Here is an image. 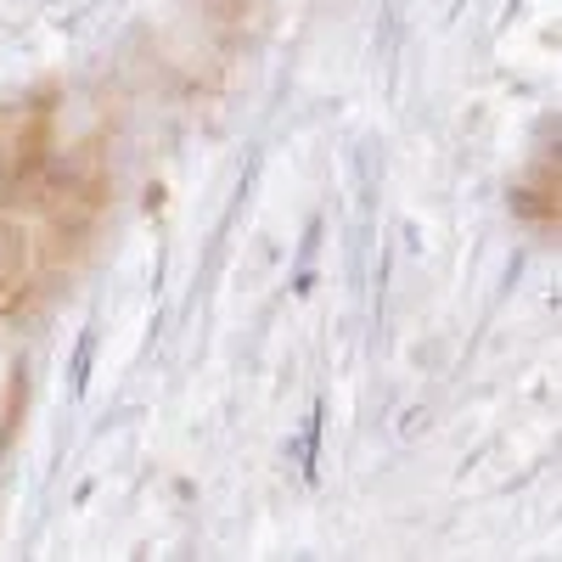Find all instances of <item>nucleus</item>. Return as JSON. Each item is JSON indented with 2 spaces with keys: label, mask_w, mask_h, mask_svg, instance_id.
Here are the masks:
<instances>
[{
  "label": "nucleus",
  "mask_w": 562,
  "mask_h": 562,
  "mask_svg": "<svg viewBox=\"0 0 562 562\" xmlns=\"http://www.w3.org/2000/svg\"><path fill=\"white\" fill-rule=\"evenodd\" d=\"M90 360H97V326H85V333H79V355H74V366H68V394H74V400L90 389Z\"/></svg>",
  "instance_id": "nucleus-1"
},
{
  "label": "nucleus",
  "mask_w": 562,
  "mask_h": 562,
  "mask_svg": "<svg viewBox=\"0 0 562 562\" xmlns=\"http://www.w3.org/2000/svg\"><path fill=\"white\" fill-rule=\"evenodd\" d=\"M422 428H428V405H416V411H411V416L400 422V439H416Z\"/></svg>",
  "instance_id": "nucleus-2"
},
{
  "label": "nucleus",
  "mask_w": 562,
  "mask_h": 562,
  "mask_svg": "<svg viewBox=\"0 0 562 562\" xmlns=\"http://www.w3.org/2000/svg\"><path fill=\"white\" fill-rule=\"evenodd\" d=\"M0 254H7V237H0Z\"/></svg>",
  "instance_id": "nucleus-3"
}]
</instances>
